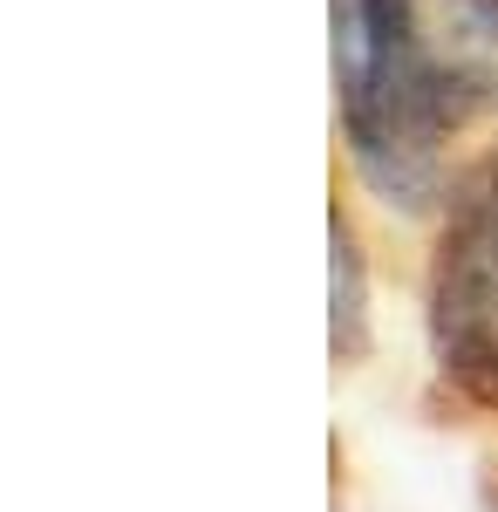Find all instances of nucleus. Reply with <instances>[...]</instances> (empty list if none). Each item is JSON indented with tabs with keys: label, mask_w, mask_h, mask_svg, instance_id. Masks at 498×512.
<instances>
[{
	"label": "nucleus",
	"mask_w": 498,
	"mask_h": 512,
	"mask_svg": "<svg viewBox=\"0 0 498 512\" xmlns=\"http://www.w3.org/2000/svg\"><path fill=\"white\" fill-rule=\"evenodd\" d=\"M335 21V103H342V144L348 164L369 192L396 212H444L458 185L451 144L458 130L437 117L423 96L417 69L396 41L389 0H328Z\"/></svg>",
	"instance_id": "nucleus-1"
},
{
	"label": "nucleus",
	"mask_w": 498,
	"mask_h": 512,
	"mask_svg": "<svg viewBox=\"0 0 498 512\" xmlns=\"http://www.w3.org/2000/svg\"><path fill=\"white\" fill-rule=\"evenodd\" d=\"M430 355L444 383L498 410V158L458 171L430 246Z\"/></svg>",
	"instance_id": "nucleus-2"
},
{
	"label": "nucleus",
	"mask_w": 498,
	"mask_h": 512,
	"mask_svg": "<svg viewBox=\"0 0 498 512\" xmlns=\"http://www.w3.org/2000/svg\"><path fill=\"white\" fill-rule=\"evenodd\" d=\"M396 41L451 130L498 110V0H389Z\"/></svg>",
	"instance_id": "nucleus-3"
},
{
	"label": "nucleus",
	"mask_w": 498,
	"mask_h": 512,
	"mask_svg": "<svg viewBox=\"0 0 498 512\" xmlns=\"http://www.w3.org/2000/svg\"><path fill=\"white\" fill-rule=\"evenodd\" d=\"M328 355L335 369H355L369 355V260L348 205L328 212Z\"/></svg>",
	"instance_id": "nucleus-4"
}]
</instances>
